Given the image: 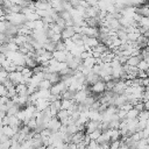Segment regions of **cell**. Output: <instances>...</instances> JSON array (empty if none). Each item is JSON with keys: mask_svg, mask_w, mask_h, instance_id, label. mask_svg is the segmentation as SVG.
Listing matches in <instances>:
<instances>
[{"mask_svg": "<svg viewBox=\"0 0 149 149\" xmlns=\"http://www.w3.org/2000/svg\"><path fill=\"white\" fill-rule=\"evenodd\" d=\"M88 88H90V92H91V93H93V94H97V95H102V94L105 93V91H106V87H105V83H104L102 80H99V81H97L95 84L91 85Z\"/></svg>", "mask_w": 149, "mask_h": 149, "instance_id": "6da1fadb", "label": "cell"}, {"mask_svg": "<svg viewBox=\"0 0 149 149\" xmlns=\"http://www.w3.org/2000/svg\"><path fill=\"white\" fill-rule=\"evenodd\" d=\"M61 126H62L61 121L55 116V118H51V119L49 120V122H48V125H47V128H48L51 133H56V132H58V129H59Z\"/></svg>", "mask_w": 149, "mask_h": 149, "instance_id": "7a4b0ae2", "label": "cell"}, {"mask_svg": "<svg viewBox=\"0 0 149 149\" xmlns=\"http://www.w3.org/2000/svg\"><path fill=\"white\" fill-rule=\"evenodd\" d=\"M68 87L65 86V84L63 83V81H59V83H57V84H55V85H51V87H50V94H61L63 91H65Z\"/></svg>", "mask_w": 149, "mask_h": 149, "instance_id": "3957f363", "label": "cell"}, {"mask_svg": "<svg viewBox=\"0 0 149 149\" xmlns=\"http://www.w3.org/2000/svg\"><path fill=\"white\" fill-rule=\"evenodd\" d=\"M66 55H68V51H57L56 50L52 52V58L58 63H65Z\"/></svg>", "mask_w": 149, "mask_h": 149, "instance_id": "277c9868", "label": "cell"}, {"mask_svg": "<svg viewBox=\"0 0 149 149\" xmlns=\"http://www.w3.org/2000/svg\"><path fill=\"white\" fill-rule=\"evenodd\" d=\"M142 58H141V56L139 55V56H130V57H128L127 58V62H126V64L128 65V66H132V68H136L137 65H139V63H140V61H141Z\"/></svg>", "mask_w": 149, "mask_h": 149, "instance_id": "5b68a950", "label": "cell"}, {"mask_svg": "<svg viewBox=\"0 0 149 149\" xmlns=\"http://www.w3.org/2000/svg\"><path fill=\"white\" fill-rule=\"evenodd\" d=\"M70 115H69V112L68 111H65V109H61V111H58L57 112V114H56V118L61 121V122H63L65 119H68Z\"/></svg>", "mask_w": 149, "mask_h": 149, "instance_id": "8992f818", "label": "cell"}, {"mask_svg": "<svg viewBox=\"0 0 149 149\" xmlns=\"http://www.w3.org/2000/svg\"><path fill=\"white\" fill-rule=\"evenodd\" d=\"M137 115H139V112L137 111H135L134 108H132L130 111H128L127 113H126V116H125V119L126 120H135L136 118H137Z\"/></svg>", "mask_w": 149, "mask_h": 149, "instance_id": "52a82bcc", "label": "cell"}, {"mask_svg": "<svg viewBox=\"0 0 149 149\" xmlns=\"http://www.w3.org/2000/svg\"><path fill=\"white\" fill-rule=\"evenodd\" d=\"M136 68H137V70H139V71L148 72V62H147V61L141 59V61H140V63H139V65H137Z\"/></svg>", "mask_w": 149, "mask_h": 149, "instance_id": "ba28073f", "label": "cell"}, {"mask_svg": "<svg viewBox=\"0 0 149 149\" xmlns=\"http://www.w3.org/2000/svg\"><path fill=\"white\" fill-rule=\"evenodd\" d=\"M101 130L100 129H97V130H94V132H92V133H90V134H87L88 135V137H90V140L91 141H95L100 135H101Z\"/></svg>", "mask_w": 149, "mask_h": 149, "instance_id": "9c48e42d", "label": "cell"}]
</instances>
